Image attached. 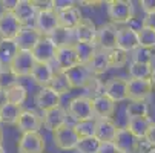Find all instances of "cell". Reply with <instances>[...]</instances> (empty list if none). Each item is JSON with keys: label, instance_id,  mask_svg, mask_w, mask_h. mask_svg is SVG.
<instances>
[{"label": "cell", "instance_id": "obj_34", "mask_svg": "<svg viewBox=\"0 0 155 153\" xmlns=\"http://www.w3.org/2000/svg\"><path fill=\"white\" fill-rule=\"evenodd\" d=\"M126 116L130 118H140V116H149V106L147 101H129L126 106Z\"/></svg>", "mask_w": 155, "mask_h": 153}, {"label": "cell", "instance_id": "obj_1", "mask_svg": "<svg viewBox=\"0 0 155 153\" xmlns=\"http://www.w3.org/2000/svg\"><path fill=\"white\" fill-rule=\"evenodd\" d=\"M107 17L110 18L112 25H123L126 26L134 18V6L126 0H112L107 2Z\"/></svg>", "mask_w": 155, "mask_h": 153}, {"label": "cell", "instance_id": "obj_15", "mask_svg": "<svg viewBox=\"0 0 155 153\" xmlns=\"http://www.w3.org/2000/svg\"><path fill=\"white\" fill-rule=\"evenodd\" d=\"M35 63H52L57 54V45L49 37H41L40 41L35 45V48L31 51Z\"/></svg>", "mask_w": 155, "mask_h": 153}, {"label": "cell", "instance_id": "obj_29", "mask_svg": "<svg viewBox=\"0 0 155 153\" xmlns=\"http://www.w3.org/2000/svg\"><path fill=\"white\" fill-rule=\"evenodd\" d=\"M127 74L130 80H149L153 66L147 63H137V61H129L127 63Z\"/></svg>", "mask_w": 155, "mask_h": 153}, {"label": "cell", "instance_id": "obj_24", "mask_svg": "<svg viewBox=\"0 0 155 153\" xmlns=\"http://www.w3.org/2000/svg\"><path fill=\"white\" fill-rule=\"evenodd\" d=\"M52 77H54V69L51 64L46 63H35L29 75V78L38 86V89L40 87H48L51 84Z\"/></svg>", "mask_w": 155, "mask_h": 153}, {"label": "cell", "instance_id": "obj_16", "mask_svg": "<svg viewBox=\"0 0 155 153\" xmlns=\"http://www.w3.org/2000/svg\"><path fill=\"white\" fill-rule=\"evenodd\" d=\"M15 127H17V130H18L20 133L40 132V129L43 127L41 115H38L34 110H29V109H21Z\"/></svg>", "mask_w": 155, "mask_h": 153}, {"label": "cell", "instance_id": "obj_12", "mask_svg": "<svg viewBox=\"0 0 155 153\" xmlns=\"http://www.w3.org/2000/svg\"><path fill=\"white\" fill-rule=\"evenodd\" d=\"M41 123H43V127L49 130V132H55L57 129L63 127L64 124H71L68 112L61 106L51 109V110H46V112H41Z\"/></svg>", "mask_w": 155, "mask_h": 153}, {"label": "cell", "instance_id": "obj_35", "mask_svg": "<svg viewBox=\"0 0 155 153\" xmlns=\"http://www.w3.org/2000/svg\"><path fill=\"white\" fill-rule=\"evenodd\" d=\"M107 58H109V64H110V69H120L127 66L129 63V54L120 49H112V51H107Z\"/></svg>", "mask_w": 155, "mask_h": 153}, {"label": "cell", "instance_id": "obj_45", "mask_svg": "<svg viewBox=\"0 0 155 153\" xmlns=\"http://www.w3.org/2000/svg\"><path fill=\"white\" fill-rule=\"evenodd\" d=\"M144 139L155 148V123H152V126H150V129H149V132H147V135H146Z\"/></svg>", "mask_w": 155, "mask_h": 153}, {"label": "cell", "instance_id": "obj_41", "mask_svg": "<svg viewBox=\"0 0 155 153\" xmlns=\"http://www.w3.org/2000/svg\"><path fill=\"white\" fill-rule=\"evenodd\" d=\"M18 81L20 80L12 74V71L8 66H3L2 68V71H0V89H2V92L6 91V89H9L11 86L17 84Z\"/></svg>", "mask_w": 155, "mask_h": 153}, {"label": "cell", "instance_id": "obj_32", "mask_svg": "<svg viewBox=\"0 0 155 153\" xmlns=\"http://www.w3.org/2000/svg\"><path fill=\"white\" fill-rule=\"evenodd\" d=\"M49 87H51V89H54L61 97L64 94H68L69 91H72V87L69 84V80H68V77H66V72H60V71L54 72V77L51 80Z\"/></svg>", "mask_w": 155, "mask_h": 153}, {"label": "cell", "instance_id": "obj_46", "mask_svg": "<svg viewBox=\"0 0 155 153\" xmlns=\"http://www.w3.org/2000/svg\"><path fill=\"white\" fill-rule=\"evenodd\" d=\"M15 2L17 0H14V2H0V5H2V11H14Z\"/></svg>", "mask_w": 155, "mask_h": 153}, {"label": "cell", "instance_id": "obj_36", "mask_svg": "<svg viewBox=\"0 0 155 153\" xmlns=\"http://www.w3.org/2000/svg\"><path fill=\"white\" fill-rule=\"evenodd\" d=\"M74 48H75L80 64H87V61L92 58V55L97 51V46L89 45V43H74Z\"/></svg>", "mask_w": 155, "mask_h": 153}, {"label": "cell", "instance_id": "obj_2", "mask_svg": "<svg viewBox=\"0 0 155 153\" xmlns=\"http://www.w3.org/2000/svg\"><path fill=\"white\" fill-rule=\"evenodd\" d=\"M66 112H68V116L69 118H72V124L77 123V121L94 118L91 98H87L86 95H77V97H74L69 101Z\"/></svg>", "mask_w": 155, "mask_h": 153}, {"label": "cell", "instance_id": "obj_52", "mask_svg": "<svg viewBox=\"0 0 155 153\" xmlns=\"http://www.w3.org/2000/svg\"><path fill=\"white\" fill-rule=\"evenodd\" d=\"M0 126H2V120H0Z\"/></svg>", "mask_w": 155, "mask_h": 153}, {"label": "cell", "instance_id": "obj_38", "mask_svg": "<svg viewBox=\"0 0 155 153\" xmlns=\"http://www.w3.org/2000/svg\"><path fill=\"white\" fill-rule=\"evenodd\" d=\"M138 41H140V48L155 49V31L150 28L141 26L138 29Z\"/></svg>", "mask_w": 155, "mask_h": 153}, {"label": "cell", "instance_id": "obj_49", "mask_svg": "<svg viewBox=\"0 0 155 153\" xmlns=\"http://www.w3.org/2000/svg\"><path fill=\"white\" fill-rule=\"evenodd\" d=\"M3 103V92H2V89H0V104Z\"/></svg>", "mask_w": 155, "mask_h": 153}, {"label": "cell", "instance_id": "obj_6", "mask_svg": "<svg viewBox=\"0 0 155 153\" xmlns=\"http://www.w3.org/2000/svg\"><path fill=\"white\" fill-rule=\"evenodd\" d=\"M103 95L112 100L115 104L127 101V80L124 77H112L103 86Z\"/></svg>", "mask_w": 155, "mask_h": 153}, {"label": "cell", "instance_id": "obj_11", "mask_svg": "<svg viewBox=\"0 0 155 153\" xmlns=\"http://www.w3.org/2000/svg\"><path fill=\"white\" fill-rule=\"evenodd\" d=\"M43 35L34 28V25L31 26H21L20 32L17 34V37L14 38V43H15V48L21 52H31L35 45L40 41Z\"/></svg>", "mask_w": 155, "mask_h": 153}, {"label": "cell", "instance_id": "obj_13", "mask_svg": "<svg viewBox=\"0 0 155 153\" xmlns=\"http://www.w3.org/2000/svg\"><path fill=\"white\" fill-rule=\"evenodd\" d=\"M140 48L138 41V31L130 28L129 25L118 28V35H117V49L124 51L127 54H132L135 49Z\"/></svg>", "mask_w": 155, "mask_h": 153}, {"label": "cell", "instance_id": "obj_8", "mask_svg": "<svg viewBox=\"0 0 155 153\" xmlns=\"http://www.w3.org/2000/svg\"><path fill=\"white\" fill-rule=\"evenodd\" d=\"M34 104L38 110L46 112L51 109L60 107L61 106V95H58L51 87H40L34 95Z\"/></svg>", "mask_w": 155, "mask_h": 153}, {"label": "cell", "instance_id": "obj_47", "mask_svg": "<svg viewBox=\"0 0 155 153\" xmlns=\"http://www.w3.org/2000/svg\"><path fill=\"white\" fill-rule=\"evenodd\" d=\"M149 81H150L152 89L155 91V66H153V71H152V74H150V77H149Z\"/></svg>", "mask_w": 155, "mask_h": 153}, {"label": "cell", "instance_id": "obj_23", "mask_svg": "<svg viewBox=\"0 0 155 153\" xmlns=\"http://www.w3.org/2000/svg\"><path fill=\"white\" fill-rule=\"evenodd\" d=\"M66 77H68L72 89H84L87 81H89L94 75L86 68V64H77L72 69L66 71Z\"/></svg>", "mask_w": 155, "mask_h": 153}, {"label": "cell", "instance_id": "obj_28", "mask_svg": "<svg viewBox=\"0 0 155 153\" xmlns=\"http://www.w3.org/2000/svg\"><path fill=\"white\" fill-rule=\"evenodd\" d=\"M152 120L149 118V116H140V118H130V120H127V123H126V129L129 130V132L134 135L138 141H143L144 138H146V135H147V132H149V129H150V126H152Z\"/></svg>", "mask_w": 155, "mask_h": 153}, {"label": "cell", "instance_id": "obj_40", "mask_svg": "<svg viewBox=\"0 0 155 153\" xmlns=\"http://www.w3.org/2000/svg\"><path fill=\"white\" fill-rule=\"evenodd\" d=\"M103 86H104V83L98 77H92L89 81H87V84L84 86L83 91L86 92L87 98H95V97L103 94Z\"/></svg>", "mask_w": 155, "mask_h": 153}, {"label": "cell", "instance_id": "obj_21", "mask_svg": "<svg viewBox=\"0 0 155 153\" xmlns=\"http://www.w3.org/2000/svg\"><path fill=\"white\" fill-rule=\"evenodd\" d=\"M58 17V28L66 29V31H74L83 20V14L78 6H71L61 11H57Z\"/></svg>", "mask_w": 155, "mask_h": 153}, {"label": "cell", "instance_id": "obj_22", "mask_svg": "<svg viewBox=\"0 0 155 153\" xmlns=\"http://www.w3.org/2000/svg\"><path fill=\"white\" fill-rule=\"evenodd\" d=\"M72 34H74V41L75 43H89V45H95L97 25L91 20L83 18L81 23L72 31Z\"/></svg>", "mask_w": 155, "mask_h": 153}, {"label": "cell", "instance_id": "obj_14", "mask_svg": "<svg viewBox=\"0 0 155 153\" xmlns=\"http://www.w3.org/2000/svg\"><path fill=\"white\" fill-rule=\"evenodd\" d=\"M21 29V23L12 11L0 12V40H14Z\"/></svg>", "mask_w": 155, "mask_h": 153}, {"label": "cell", "instance_id": "obj_31", "mask_svg": "<svg viewBox=\"0 0 155 153\" xmlns=\"http://www.w3.org/2000/svg\"><path fill=\"white\" fill-rule=\"evenodd\" d=\"M75 133L78 135V138H89V136H95V129H97V120L95 118H89V120H83V121H77L72 124Z\"/></svg>", "mask_w": 155, "mask_h": 153}, {"label": "cell", "instance_id": "obj_42", "mask_svg": "<svg viewBox=\"0 0 155 153\" xmlns=\"http://www.w3.org/2000/svg\"><path fill=\"white\" fill-rule=\"evenodd\" d=\"M97 153H120V151L114 142H101Z\"/></svg>", "mask_w": 155, "mask_h": 153}, {"label": "cell", "instance_id": "obj_26", "mask_svg": "<svg viewBox=\"0 0 155 153\" xmlns=\"http://www.w3.org/2000/svg\"><path fill=\"white\" fill-rule=\"evenodd\" d=\"M86 68L89 69V72H91L94 77H98V75L106 74V72L110 69L109 58H107V52H106V51H101V49H97L95 54L92 55V58L87 61Z\"/></svg>", "mask_w": 155, "mask_h": 153}, {"label": "cell", "instance_id": "obj_30", "mask_svg": "<svg viewBox=\"0 0 155 153\" xmlns=\"http://www.w3.org/2000/svg\"><path fill=\"white\" fill-rule=\"evenodd\" d=\"M21 112V107L8 104V103H2L0 104V120H2V124L5 126H15L18 121Z\"/></svg>", "mask_w": 155, "mask_h": 153}, {"label": "cell", "instance_id": "obj_37", "mask_svg": "<svg viewBox=\"0 0 155 153\" xmlns=\"http://www.w3.org/2000/svg\"><path fill=\"white\" fill-rule=\"evenodd\" d=\"M101 142L95 138V136H89V138H80L78 144L75 147L77 153H97L100 148Z\"/></svg>", "mask_w": 155, "mask_h": 153}, {"label": "cell", "instance_id": "obj_17", "mask_svg": "<svg viewBox=\"0 0 155 153\" xmlns=\"http://www.w3.org/2000/svg\"><path fill=\"white\" fill-rule=\"evenodd\" d=\"M152 92L149 80H127V101H147Z\"/></svg>", "mask_w": 155, "mask_h": 153}, {"label": "cell", "instance_id": "obj_5", "mask_svg": "<svg viewBox=\"0 0 155 153\" xmlns=\"http://www.w3.org/2000/svg\"><path fill=\"white\" fill-rule=\"evenodd\" d=\"M117 35H118V28L115 25L103 23L101 26H97V38H95V46L97 49L101 51H112L117 48Z\"/></svg>", "mask_w": 155, "mask_h": 153}, {"label": "cell", "instance_id": "obj_3", "mask_svg": "<svg viewBox=\"0 0 155 153\" xmlns=\"http://www.w3.org/2000/svg\"><path fill=\"white\" fill-rule=\"evenodd\" d=\"M54 72L60 71V72H66L72 69L74 66H77L78 63V57H77V52H75V48L74 45H64V46H58L57 48V54H55V58L52 63H49Z\"/></svg>", "mask_w": 155, "mask_h": 153}, {"label": "cell", "instance_id": "obj_48", "mask_svg": "<svg viewBox=\"0 0 155 153\" xmlns=\"http://www.w3.org/2000/svg\"><path fill=\"white\" fill-rule=\"evenodd\" d=\"M3 138H5V133H3V130H2V127H0V145L3 144Z\"/></svg>", "mask_w": 155, "mask_h": 153}, {"label": "cell", "instance_id": "obj_4", "mask_svg": "<svg viewBox=\"0 0 155 153\" xmlns=\"http://www.w3.org/2000/svg\"><path fill=\"white\" fill-rule=\"evenodd\" d=\"M78 135L75 133V130L72 124H64L63 127L57 129L55 132H52V142L58 150L63 151H71L75 150L78 144Z\"/></svg>", "mask_w": 155, "mask_h": 153}, {"label": "cell", "instance_id": "obj_19", "mask_svg": "<svg viewBox=\"0 0 155 153\" xmlns=\"http://www.w3.org/2000/svg\"><path fill=\"white\" fill-rule=\"evenodd\" d=\"M120 153H138L140 141L132 135L126 127H118L117 135L112 141Z\"/></svg>", "mask_w": 155, "mask_h": 153}, {"label": "cell", "instance_id": "obj_51", "mask_svg": "<svg viewBox=\"0 0 155 153\" xmlns=\"http://www.w3.org/2000/svg\"><path fill=\"white\" fill-rule=\"evenodd\" d=\"M2 68H3V64H2V63H0V71H2Z\"/></svg>", "mask_w": 155, "mask_h": 153}, {"label": "cell", "instance_id": "obj_10", "mask_svg": "<svg viewBox=\"0 0 155 153\" xmlns=\"http://www.w3.org/2000/svg\"><path fill=\"white\" fill-rule=\"evenodd\" d=\"M34 64H35V60H34L31 52H21V51H18L15 54V57L12 58V61L9 63L8 68L20 80V78H26V77L31 75Z\"/></svg>", "mask_w": 155, "mask_h": 153}, {"label": "cell", "instance_id": "obj_7", "mask_svg": "<svg viewBox=\"0 0 155 153\" xmlns=\"http://www.w3.org/2000/svg\"><path fill=\"white\" fill-rule=\"evenodd\" d=\"M45 138L40 132H29L21 133L17 139V150L18 153H43L45 151Z\"/></svg>", "mask_w": 155, "mask_h": 153}, {"label": "cell", "instance_id": "obj_33", "mask_svg": "<svg viewBox=\"0 0 155 153\" xmlns=\"http://www.w3.org/2000/svg\"><path fill=\"white\" fill-rule=\"evenodd\" d=\"M17 52L18 49L15 48L14 40H0V63L3 66H9Z\"/></svg>", "mask_w": 155, "mask_h": 153}, {"label": "cell", "instance_id": "obj_20", "mask_svg": "<svg viewBox=\"0 0 155 153\" xmlns=\"http://www.w3.org/2000/svg\"><path fill=\"white\" fill-rule=\"evenodd\" d=\"M12 12L18 18L21 26L34 25V20L37 17V8L34 5V0H17Z\"/></svg>", "mask_w": 155, "mask_h": 153}, {"label": "cell", "instance_id": "obj_43", "mask_svg": "<svg viewBox=\"0 0 155 153\" xmlns=\"http://www.w3.org/2000/svg\"><path fill=\"white\" fill-rule=\"evenodd\" d=\"M141 21H143V26L150 28V29L155 31V11H153V12H147V14H144V17H143Z\"/></svg>", "mask_w": 155, "mask_h": 153}, {"label": "cell", "instance_id": "obj_9", "mask_svg": "<svg viewBox=\"0 0 155 153\" xmlns=\"http://www.w3.org/2000/svg\"><path fill=\"white\" fill-rule=\"evenodd\" d=\"M34 28L43 35V37H49L52 32L58 29V17L55 9L49 11H38L37 17L34 20Z\"/></svg>", "mask_w": 155, "mask_h": 153}, {"label": "cell", "instance_id": "obj_50", "mask_svg": "<svg viewBox=\"0 0 155 153\" xmlns=\"http://www.w3.org/2000/svg\"><path fill=\"white\" fill-rule=\"evenodd\" d=\"M0 153H6V151H5V147H3V144L0 145Z\"/></svg>", "mask_w": 155, "mask_h": 153}, {"label": "cell", "instance_id": "obj_27", "mask_svg": "<svg viewBox=\"0 0 155 153\" xmlns=\"http://www.w3.org/2000/svg\"><path fill=\"white\" fill-rule=\"evenodd\" d=\"M120 126H117L112 120H97V129H95V138L100 142H112L117 130Z\"/></svg>", "mask_w": 155, "mask_h": 153}, {"label": "cell", "instance_id": "obj_44", "mask_svg": "<svg viewBox=\"0 0 155 153\" xmlns=\"http://www.w3.org/2000/svg\"><path fill=\"white\" fill-rule=\"evenodd\" d=\"M140 6H141V9L144 11V14L153 12V11H155V0H141Z\"/></svg>", "mask_w": 155, "mask_h": 153}, {"label": "cell", "instance_id": "obj_25", "mask_svg": "<svg viewBox=\"0 0 155 153\" xmlns=\"http://www.w3.org/2000/svg\"><path fill=\"white\" fill-rule=\"evenodd\" d=\"M26 100H28V89L25 87V84L21 81H18L17 84L11 86L9 89L3 91V103L21 107Z\"/></svg>", "mask_w": 155, "mask_h": 153}, {"label": "cell", "instance_id": "obj_39", "mask_svg": "<svg viewBox=\"0 0 155 153\" xmlns=\"http://www.w3.org/2000/svg\"><path fill=\"white\" fill-rule=\"evenodd\" d=\"M153 54L155 49H147V48H138L130 54V61H137V63H147L153 66Z\"/></svg>", "mask_w": 155, "mask_h": 153}, {"label": "cell", "instance_id": "obj_18", "mask_svg": "<svg viewBox=\"0 0 155 153\" xmlns=\"http://www.w3.org/2000/svg\"><path fill=\"white\" fill-rule=\"evenodd\" d=\"M92 103V115L95 120H112V115L115 113L117 104L109 100L106 95H98L95 98H91Z\"/></svg>", "mask_w": 155, "mask_h": 153}]
</instances>
